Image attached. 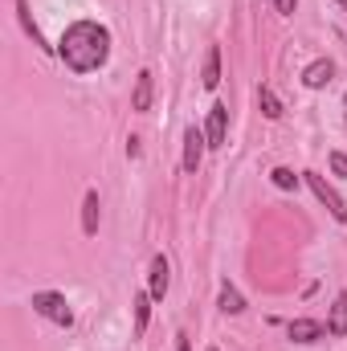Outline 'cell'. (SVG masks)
<instances>
[{"label": "cell", "mask_w": 347, "mask_h": 351, "mask_svg": "<svg viewBox=\"0 0 347 351\" xmlns=\"http://www.w3.org/2000/svg\"><path fill=\"white\" fill-rule=\"evenodd\" d=\"M344 110H347V98H344Z\"/></svg>", "instance_id": "cell-22"}, {"label": "cell", "mask_w": 347, "mask_h": 351, "mask_svg": "<svg viewBox=\"0 0 347 351\" xmlns=\"http://www.w3.org/2000/svg\"><path fill=\"white\" fill-rule=\"evenodd\" d=\"M302 180H307V184H311V192H315V196H319V200H323V204L331 208V217H335V221H347V204H344V196H339V192H335V188H331V184H327L323 176H319V172H302Z\"/></svg>", "instance_id": "cell-3"}, {"label": "cell", "mask_w": 347, "mask_h": 351, "mask_svg": "<svg viewBox=\"0 0 347 351\" xmlns=\"http://www.w3.org/2000/svg\"><path fill=\"white\" fill-rule=\"evenodd\" d=\"M335 4H339V8H347V0H335Z\"/></svg>", "instance_id": "cell-21"}, {"label": "cell", "mask_w": 347, "mask_h": 351, "mask_svg": "<svg viewBox=\"0 0 347 351\" xmlns=\"http://www.w3.org/2000/svg\"><path fill=\"white\" fill-rule=\"evenodd\" d=\"M270 180H274V188H282V192L298 188V176L290 172V168H274V172H270Z\"/></svg>", "instance_id": "cell-17"}, {"label": "cell", "mask_w": 347, "mask_h": 351, "mask_svg": "<svg viewBox=\"0 0 347 351\" xmlns=\"http://www.w3.org/2000/svg\"><path fill=\"white\" fill-rule=\"evenodd\" d=\"M258 102H261V114L265 119H282V102H278V94L270 86H258Z\"/></svg>", "instance_id": "cell-15"}, {"label": "cell", "mask_w": 347, "mask_h": 351, "mask_svg": "<svg viewBox=\"0 0 347 351\" xmlns=\"http://www.w3.org/2000/svg\"><path fill=\"white\" fill-rule=\"evenodd\" d=\"M327 331H331V335H347V294H335V302H331V319H327Z\"/></svg>", "instance_id": "cell-11"}, {"label": "cell", "mask_w": 347, "mask_h": 351, "mask_svg": "<svg viewBox=\"0 0 347 351\" xmlns=\"http://www.w3.org/2000/svg\"><path fill=\"white\" fill-rule=\"evenodd\" d=\"M168 286H172V265H168V258H152V269H147V294H152V298H164Z\"/></svg>", "instance_id": "cell-6"}, {"label": "cell", "mask_w": 347, "mask_h": 351, "mask_svg": "<svg viewBox=\"0 0 347 351\" xmlns=\"http://www.w3.org/2000/svg\"><path fill=\"white\" fill-rule=\"evenodd\" d=\"M213 351H217V348H213Z\"/></svg>", "instance_id": "cell-23"}, {"label": "cell", "mask_w": 347, "mask_h": 351, "mask_svg": "<svg viewBox=\"0 0 347 351\" xmlns=\"http://www.w3.org/2000/svg\"><path fill=\"white\" fill-rule=\"evenodd\" d=\"M204 131H196V127H188L184 131V172L196 176V168H200V156H204Z\"/></svg>", "instance_id": "cell-5"}, {"label": "cell", "mask_w": 347, "mask_h": 351, "mask_svg": "<svg viewBox=\"0 0 347 351\" xmlns=\"http://www.w3.org/2000/svg\"><path fill=\"white\" fill-rule=\"evenodd\" d=\"M221 311H225V315H241V311H246V298H241L229 282L221 286Z\"/></svg>", "instance_id": "cell-14"}, {"label": "cell", "mask_w": 347, "mask_h": 351, "mask_svg": "<svg viewBox=\"0 0 347 351\" xmlns=\"http://www.w3.org/2000/svg\"><path fill=\"white\" fill-rule=\"evenodd\" d=\"M274 4H278V12H286V16H290V12H294V4H298V0H274Z\"/></svg>", "instance_id": "cell-19"}, {"label": "cell", "mask_w": 347, "mask_h": 351, "mask_svg": "<svg viewBox=\"0 0 347 351\" xmlns=\"http://www.w3.org/2000/svg\"><path fill=\"white\" fill-rule=\"evenodd\" d=\"M331 172L347 180V156H344V152H335V156H331Z\"/></svg>", "instance_id": "cell-18"}, {"label": "cell", "mask_w": 347, "mask_h": 351, "mask_svg": "<svg viewBox=\"0 0 347 351\" xmlns=\"http://www.w3.org/2000/svg\"><path fill=\"white\" fill-rule=\"evenodd\" d=\"M217 82H221V45H208V53H204V70H200V86L217 90Z\"/></svg>", "instance_id": "cell-10"}, {"label": "cell", "mask_w": 347, "mask_h": 351, "mask_svg": "<svg viewBox=\"0 0 347 351\" xmlns=\"http://www.w3.org/2000/svg\"><path fill=\"white\" fill-rule=\"evenodd\" d=\"M331 78H335V66H331L327 58H319V62H311V66L302 70V86H311V90H323Z\"/></svg>", "instance_id": "cell-7"}, {"label": "cell", "mask_w": 347, "mask_h": 351, "mask_svg": "<svg viewBox=\"0 0 347 351\" xmlns=\"http://www.w3.org/2000/svg\"><path fill=\"white\" fill-rule=\"evenodd\" d=\"M152 94H156L152 70H139V78H135V94H131V110H152Z\"/></svg>", "instance_id": "cell-9"}, {"label": "cell", "mask_w": 347, "mask_h": 351, "mask_svg": "<svg viewBox=\"0 0 347 351\" xmlns=\"http://www.w3.org/2000/svg\"><path fill=\"white\" fill-rule=\"evenodd\" d=\"M225 131H229V106L217 102V106L208 110V123H204V139H208V147H225Z\"/></svg>", "instance_id": "cell-4"}, {"label": "cell", "mask_w": 347, "mask_h": 351, "mask_svg": "<svg viewBox=\"0 0 347 351\" xmlns=\"http://www.w3.org/2000/svg\"><path fill=\"white\" fill-rule=\"evenodd\" d=\"M33 311L41 319H49V323H58V327H70L74 323V311H70L66 294H53V290H37L33 294Z\"/></svg>", "instance_id": "cell-2"}, {"label": "cell", "mask_w": 347, "mask_h": 351, "mask_svg": "<svg viewBox=\"0 0 347 351\" xmlns=\"http://www.w3.org/2000/svg\"><path fill=\"white\" fill-rule=\"evenodd\" d=\"M176 351H192V348H188V339H184V335H180V343H176Z\"/></svg>", "instance_id": "cell-20"}, {"label": "cell", "mask_w": 347, "mask_h": 351, "mask_svg": "<svg viewBox=\"0 0 347 351\" xmlns=\"http://www.w3.org/2000/svg\"><path fill=\"white\" fill-rule=\"evenodd\" d=\"M147 319H152V294H139L135 298V335L147 331Z\"/></svg>", "instance_id": "cell-16"}, {"label": "cell", "mask_w": 347, "mask_h": 351, "mask_svg": "<svg viewBox=\"0 0 347 351\" xmlns=\"http://www.w3.org/2000/svg\"><path fill=\"white\" fill-rule=\"evenodd\" d=\"M82 229H86V237L98 233V192H86V200H82Z\"/></svg>", "instance_id": "cell-12"}, {"label": "cell", "mask_w": 347, "mask_h": 351, "mask_svg": "<svg viewBox=\"0 0 347 351\" xmlns=\"http://www.w3.org/2000/svg\"><path fill=\"white\" fill-rule=\"evenodd\" d=\"M58 53H62V62L74 74H90V70L106 66V58H110V33L98 21H78V25L66 29Z\"/></svg>", "instance_id": "cell-1"}, {"label": "cell", "mask_w": 347, "mask_h": 351, "mask_svg": "<svg viewBox=\"0 0 347 351\" xmlns=\"http://www.w3.org/2000/svg\"><path fill=\"white\" fill-rule=\"evenodd\" d=\"M16 16H21V25H25V33H29V37H33V45H41V49H45V53H49V49H53V45H45V37H41V29H37V25H33V16H29V4H25V0H16Z\"/></svg>", "instance_id": "cell-13"}, {"label": "cell", "mask_w": 347, "mask_h": 351, "mask_svg": "<svg viewBox=\"0 0 347 351\" xmlns=\"http://www.w3.org/2000/svg\"><path fill=\"white\" fill-rule=\"evenodd\" d=\"M286 331H290V339H294V343H315V339H323V335H327V327H323V323H315V319H294Z\"/></svg>", "instance_id": "cell-8"}]
</instances>
